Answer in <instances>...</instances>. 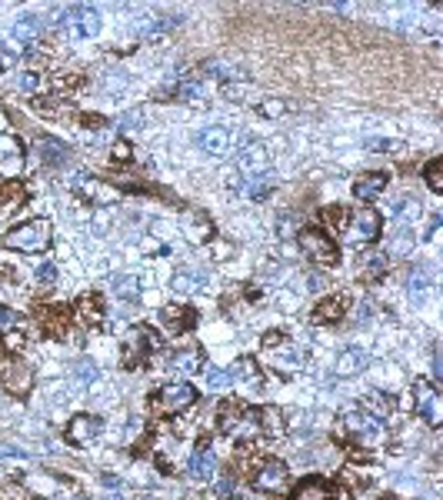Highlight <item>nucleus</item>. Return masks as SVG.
Listing matches in <instances>:
<instances>
[{
	"mask_svg": "<svg viewBox=\"0 0 443 500\" xmlns=\"http://www.w3.org/2000/svg\"><path fill=\"white\" fill-rule=\"evenodd\" d=\"M187 220H190V227H187L190 240H207V237H210V224H207L200 214H190Z\"/></svg>",
	"mask_w": 443,
	"mask_h": 500,
	"instance_id": "obj_35",
	"label": "nucleus"
},
{
	"mask_svg": "<svg viewBox=\"0 0 443 500\" xmlns=\"http://www.w3.org/2000/svg\"><path fill=\"white\" fill-rule=\"evenodd\" d=\"M160 350V337H157L150 327H137L134 333H130V340H127V367H137L140 360H147L150 353H157Z\"/></svg>",
	"mask_w": 443,
	"mask_h": 500,
	"instance_id": "obj_9",
	"label": "nucleus"
},
{
	"mask_svg": "<svg viewBox=\"0 0 443 500\" xmlns=\"http://www.w3.org/2000/svg\"><path fill=\"white\" fill-rule=\"evenodd\" d=\"M370 317H374V307H370V303H360L354 320H357V324H363V320H370Z\"/></svg>",
	"mask_w": 443,
	"mask_h": 500,
	"instance_id": "obj_51",
	"label": "nucleus"
},
{
	"mask_svg": "<svg viewBox=\"0 0 443 500\" xmlns=\"http://www.w3.org/2000/svg\"><path fill=\"white\" fill-rule=\"evenodd\" d=\"M387 267H390L387 253H360V274H363V277H370V281L383 277V274H387Z\"/></svg>",
	"mask_w": 443,
	"mask_h": 500,
	"instance_id": "obj_24",
	"label": "nucleus"
},
{
	"mask_svg": "<svg viewBox=\"0 0 443 500\" xmlns=\"http://www.w3.org/2000/svg\"><path fill=\"white\" fill-rule=\"evenodd\" d=\"M257 424H260V431H267V433H280V431H284V417H280V410H277V407H263V410L257 414Z\"/></svg>",
	"mask_w": 443,
	"mask_h": 500,
	"instance_id": "obj_32",
	"label": "nucleus"
},
{
	"mask_svg": "<svg viewBox=\"0 0 443 500\" xmlns=\"http://www.w3.org/2000/svg\"><path fill=\"white\" fill-rule=\"evenodd\" d=\"M217 494H220V497H234V494H237V477H230V474L220 477V481H217Z\"/></svg>",
	"mask_w": 443,
	"mask_h": 500,
	"instance_id": "obj_46",
	"label": "nucleus"
},
{
	"mask_svg": "<svg viewBox=\"0 0 443 500\" xmlns=\"http://www.w3.org/2000/svg\"><path fill=\"white\" fill-rule=\"evenodd\" d=\"M214 470H217V457H214L210 450H197L187 464V474L193 477V481H210Z\"/></svg>",
	"mask_w": 443,
	"mask_h": 500,
	"instance_id": "obj_17",
	"label": "nucleus"
},
{
	"mask_svg": "<svg viewBox=\"0 0 443 500\" xmlns=\"http://www.w3.org/2000/svg\"><path fill=\"white\" fill-rule=\"evenodd\" d=\"M73 500H90V497H73Z\"/></svg>",
	"mask_w": 443,
	"mask_h": 500,
	"instance_id": "obj_59",
	"label": "nucleus"
},
{
	"mask_svg": "<svg viewBox=\"0 0 443 500\" xmlns=\"http://www.w3.org/2000/svg\"><path fill=\"white\" fill-rule=\"evenodd\" d=\"M0 350H3V353H20V350H24V333L7 331L3 340H0Z\"/></svg>",
	"mask_w": 443,
	"mask_h": 500,
	"instance_id": "obj_39",
	"label": "nucleus"
},
{
	"mask_svg": "<svg viewBox=\"0 0 443 500\" xmlns=\"http://www.w3.org/2000/svg\"><path fill=\"white\" fill-rule=\"evenodd\" d=\"M230 383H234L230 370H207V387L210 390H220V387H230Z\"/></svg>",
	"mask_w": 443,
	"mask_h": 500,
	"instance_id": "obj_38",
	"label": "nucleus"
},
{
	"mask_svg": "<svg viewBox=\"0 0 443 500\" xmlns=\"http://www.w3.org/2000/svg\"><path fill=\"white\" fill-rule=\"evenodd\" d=\"M433 287V270L426 264H413L410 267V277H407V294L413 303H420L426 297V290Z\"/></svg>",
	"mask_w": 443,
	"mask_h": 500,
	"instance_id": "obj_14",
	"label": "nucleus"
},
{
	"mask_svg": "<svg viewBox=\"0 0 443 500\" xmlns=\"http://www.w3.org/2000/svg\"><path fill=\"white\" fill-rule=\"evenodd\" d=\"M297 240H300V250L307 253L310 260H317L320 267H333L337 260H340V250H337V244L330 240V233L317 231V227L297 231Z\"/></svg>",
	"mask_w": 443,
	"mask_h": 500,
	"instance_id": "obj_4",
	"label": "nucleus"
},
{
	"mask_svg": "<svg viewBox=\"0 0 443 500\" xmlns=\"http://www.w3.org/2000/svg\"><path fill=\"white\" fill-rule=\"evenodd\" d=\"M77 314L84 317L87 324H97L103 317V303L97 294H87V297H80V303H77Z\"/></svg>",
	"mask_w": 443,
	"mask_h": 500,
	"instance_id": "obj_31",
	"label": "nucleus"
},
{
	"mask_svg": "<svg viewBox=\"0 0 443 500\" xmlns=\"http://www.w3.org/2000/svg\"><path fill=\"white\" fill-rule=\"evenodd\" d=\"M237 167L247 170V174H263L267 170V147L263 144H250V147L240 150L237 157Z\"/></svg>",
	"mask_w": 443,
	"mask_h": 500,
	"instance_id": "obj_16",
	"label": "nucleus"
},
{
	"mask_svg": "<svg viewBox=\"0 0 443 500\" xmlns=\"http://www.w3.org/2000/svg\"><path fill=\"white\" fill-rule=\"evenodd\" d=\"M387 190V174H363L357 183H354V194L360 200H376Z\"/></svg>",
	"mask_w": 443,
	"mask_h": 500,
	"instance_id": "obj_18",
	"label": "nucleus"
},
{
	"mask_svg": "<svg viewBox=\"0 0 443 500\" xmlns=\"http://www.w3.org/2000/svg\"><path fill=\"white\" fill-rule=\"evenodd\" d=\"M243 403H237V400H227V403H220V410H217V427H220L223 433H234L240 427V420H243Z\"/></svg>",
	"mask_w": 443,
	"mask_h": 500,
	"instance_id": "obj_20",
	"label": "nucleus"
},
{
	"mask_svg": "<svg viewBox=\"0 0 443 500\" xmlns=\"http://www.w3.org/2000/svg\"><path fill=\"white\" fill-rule=\"evenodd\" d=\"M443 381V360H440V353H433V387Z\"/></svg>",
	"mask_w": 443,
	"mask_h": 500,
	"instance_id": "obj_52",
	"label": "nucleus"
},
{
	"mask_svg": "<svg viewBox=\"0 0 443 500\" xmlns=\"http://www.w3.org/2000/svg\"><path fill=\"white\" fill-rule=\"evenodd\" d=\"M363 410H367L370 417H376V420H383V417L393 414V400L383 397L380 390H370V394L363 397Z\"/></svg>",
	"mask_w": 443,
	"mask_h": 500,
	"instance_id": "obj_26",
	"label": "nucleus"
},
{
	"mask_svg": "<svg viewBox=\"0 0 443 500\" xmlns=\"http://www.w3.org/2000/svg\"><path fill=\"white\" fill-rule=\"evenodd\" d=\"M343 307H347V300L343 297H330L313 310V320H317V324H333V320H340L343 317Z\"/></svg>",
	"mask_w": 443,
	"mask_h": 500,
	"instance_id": "obj_27",
	"label": "nucleus"
},
{
	"mask_svg": "<svg viewBox=\"0 0 443 500\" xmlns=\"http://www.w3.org/2000/svg\"><path fill=\"white\" fill-rule=\"evenodd\" d=\"M40 33H44V20L40 17H20L14 24V37L17 40H37Z\"/></svg>",
	"mask_w": 443,
	"mask_h": 500,
	"instance_id": "obj_29",
	"label": "nucleus"
},
{
	"mask_svg": "<svg viewBox=\"0 0 443 500\" xmlns=\"http://www.w3.org/2000/svg\"><path fill=\"white\" fill-rule=\"evenodd\" d=\"M70 377H73L77 383H94L97 381V364L84 357V360H77V364L70 367Z\"/></svg>",
	"mask_w": 443,
	"mask_h": 500,
	"instance_id": "obj_33",
	"label": "nucleus"
},
{
	"mask_svg": "<svg viewBox=\"0 0 443 500\" xmlns=\"http://www.w3.org/2000/svg\"><path fill=\"white\" fill-rule=\"evenodd\" d=\"M410 250H413V233H410L407 227H400V231L393 233L390 247H387V260H390V257H407Z\"/></svg>",
	"mask_w": 443,
	"mask_h": 500,
	"instance_id": "obj_30",
	"label": "nucleus"
},
{
	"mask_svg": "<svg viewBox=\"0 0 443 500\" xmlns=\"http://www.w3.org/2000/svg\"><path fill=\"white\" fill-rule=\"evenodd\" d=\"M0 457H24V450H17V447H0Z\"/></svg>",
	"mask_w": 443,
	"mask_h": 500,
	"instance_id": "obj_56",
	"label": "nucleus"
},
{
	"mask_svg": "<svg viewBox=\"0 0 443 500\" xmlns=\"http://www.w3.org/2000/svg\"><path fill=\"white\" fill-rule=\"evenodd\" d=\"M114 157H117V160H130V144H117V147H114Z\"/></svg>",
	"mask_w": 443,
	"mask_h": 500,
	"instance_id": "obj_53",
	"label": "nucleus"
},
{
	"mask_svg": "<svg viewBox=\"0 0 443 500\" xmlns=\"http://www.w3.org/2000/svg\"><path fill=\"white\" fill-rule=\"evenodd\" d=\"M300 360H304V353H297V350H284V353H277V367L284 370V367H300Z\"/></svg>",
	"mask_w": 443,
	"mask_h": 500,
	"instance_id": "obj_45",
	"label": "nucleus"
},
{
	"mask_svg": "<svg viewBox=\"0 0 443 500\" xmlns=\"http://www.w3.org/2000/svg\"><path fill=\"white\" fill-rule=\"evenodd\" d=\"M140 120H144V110H134V114H127L123 120H120V127H127V131H130V127H137Z\"/></svg>",
	"mask_w": 443,
	"mask_h": 500,
	"instance_id": "obj_49",
	"label": "nucleus"
},
{
	"mask_svg": "<svg viewBox=\"0 0 443 500\" xmlns=\"http://www.w3.org/2000/svg\"><path fill=\"white\" fill-rule=\"evenodd\" d=\"M17 90H24V94H34L37 87H40V74H34V70H27V74H20L17 83H14Z\"/></svg>",
	"mask_w": 443,
	"mask_h": 500,
	"instance_id": "obj_43",
	"label": "nucleus"
},
{
	"mask_svg": "<svg viewBox=\"0 0 443 500\" xmlns=\"http://www.w3.org/2000/svg\"><path fill=\"white\" fill-rule=\"evenodd\" d=\"M426 183H430V190H433V194H440V190H443V181H440V160H430V167H426Z\"/></svg>",
	"mask_w": 443,
	"mask_h": 500,
	"instance_id": "obj_44",
	"label": "nucleus"
},
{
	"mask_svg": "<svg viewBox=\"0 0 443 500\" xmlns=\"http://www.w3.org/2000/svg\"><path fill=\"white\" fill-rule=\"evenodd\" d=\"M114 290H117L120 297H127V300H137V294H140V290H137L134 274H117V277H114Z\"/></svg>",
	"mask_w": 443,
	"mask_h": 500,
	"instance_id": "obj_34",
	"label": "nucleus"
},
{
	"mask_svg": "<svg viewBox=\"0 0 443 500\" xmlns=\"http://www.w3.org/2000/svg\"><path fill=\"white\" fill-rule=\"evenodd\" d=\"M101 417H90V414H80V417H73L70 420V427H67V440L73 444V447H90V440L101 433Z\"/></svg>",
	"mask_w": 443,
	"mask_h": 500,
	"instance_id": "obj_12",
	"label": "nucleus"
},
{
	"mask_svg": "<svg viewBox=\"0 0 443 500\" xmlns=\"http://www.w3.org/2000/svg\"><path fill=\"white\" fill-rule=\"evenodd\" d=\"M160 317H164V324L171 327V333H187L190 327H193V314H190L187 307H167Z\"/></svg>",
	"mask_w": 443,
	"mask_h": 500,
	"instance_id": "obj_23",
	"label": "nucleus"
},
{
	"mask_svg": "<svg viewBox=\"0 0 443 500\" xmlns=\"http://www.w3.org/2000/svg\"><path fill=\"white\" fill-rule=\"evenodd\" d=\"M37 153H40L44 167H64V164H70V150L64 147L60 140H53V137H40V140H37Z\"/></svg>",
	"mask_w": 443,
	"mask_h": 500,
	"instance_id": "obj_15",
	"label": "nucleus"
},
{
	"mask_svg": "<svg viewBox=\"0 0 443 500\" xmlns=\"http://www.w3.org/2000/svg\"><path fill=\"white\" fill-rule=\"evenodd\" d=\"M137 500H157V497H150V494H144V497H137Z\"/></svg>",
	"mask_w": 443,
	"mask_h": 500,
	"instance_id": "obj_58",
	"label": "nucleus"
},
{
	"mask_svg": "<svg viewBox=\"0 0 443 500\" xmlns=\"http://www.w3.org/2000/svg\"><path fill=\"white\" fill-rule=\"evenodd\" d=\"M37 281L44 283V287H53V283H57V264H53V260H44V264L37 267Z\"/></svg>",
	"mask_w": 443,
	"mask_h": 500,
	"instance_id": "obj_41",
	"label": "nucleus"
},
{
	"mask_svg": "<svg viewBox=\"0 0 443 500\" xmlns=\"http://www.w3.org/2000/svg\"><path fill=\"white\" fill-rule=\"evenodd\" d=\"M413 403H417V414L424 417L430 427H437L443 420V403H440V394L430 381H417L413 383Z\"/></svg>",
	"mask_w": 443,
	"mask_h": 500,
	"instance_id": "obj_8",
	"label": "nucleus"
},
{
	"mask_svg": "<svg viewBox=\"0 0 443 500\" xmlns=\"http://www.w3.org/2000/svg\"><path fill=\"white\" fill-rule=\"evenodd\" d=\"M307 283H310V290H320V287H324V277H317V274H310V277H307Z\"/></svg>",
	"mask_w": 443,
	"mask_h": 500,
	"instance_id": "obj_54",
	"label": "nucleus"
},
{
	"mask_svg": "<svg viewBox=\"0 0 443 500\" xmlns=\"http://www.w3.org/2000/svg\"><path fill=\"white\" fill-rule=\"evenodd\" d=\"M177 24H180V17L154 14V17H144V20L137 24V31H140V37H157V33H167L171 27H177Z\"/></svg>",
	"mask_w": 443,
	"mask_h": 500,
	"instance_id": "obj_19",
	"label": "nucleus"
},
{
	"mask_svg": "<svg viewBox=\"0 0 443 500\" xmlns=\"http://www.w3.org/2000/svg\"><path fill=\"white\" fill-rule=\"evenodd\" d=\"M53 24L64 27L70 37L87 40V37H97L101 33V14L87 3H73V7H57L53 10Z\"/></svg>",
	"mask_w": 443,
	"mask_h": 500,
	"instance_id": "obj_2",
	"label": "nucleus"
},
{
	"mask_svg": "<svg viewBox=\"0 0 443 500\" xmlns=\"http://www.w3.org/2000/svg\"><path fill=\"white\" fill-rule=\"evenodd\" d=\"M340 233L350 244H370V240H376V233H380V214H376L374 207H354V210H347V217H343Z\"/></svg>",
	"mask_w": 443,
	"mask_h": 500,
	"instance_id": "obj_3",
	"label": "nucleus"
},
{
	"mask_svg": "<svg viewBox=\"0 0 443 500\" xmlns=\"http://www.w3.org/2000/svg\"><path fill=\"white\" fill-rule=\"evenodd\" d=\"M40 324H47V331L60 333L64 324H67V314H64V310H47V317H40Z\"/></svg>",
	"mask_w": 443,
	"mask_h": 500,
	"instance_id": "obj_42",
	"label": "nucleus"
},
{
	"mask_svg": "<svg viewBox=\"0 0 443 500\" xmlns=\"http://www.w3.org/2000/svg\"><path fill=\"white\" fill-rule=\"evenodd\" d=\"M280 340H287V337H280V333H277V331H270V333H267V347H277Z\"/></svg>",
	"mask_w": 443,
	"mask_h": 500,
	"instance_id": "obj_55",
	"label": "nucleus"
},
{
	"mask_svg": "<svg viewBox=\"0 0 443 500\" xmlns=\"http://www.w3.org/2000/svg\"><path fill=\"white\" fill-rule=\"evenodd\" d=\"M14 324H17V314H14L10 307H3V303H0V333L14 331Z\"/></svg>",
	"mask_w": 443,
	"mask_h": 500,
	"instance_id": "obj_47",
	"label": "nucleus"
},
{
	"mask_svg": "<svg viewBox=\"0 0 443 500\" xmlns=\"http://www.w3.org/2000/svg\"><path fill=\"white\" fill-rule=\"evenodd\" d=\"M3 247L7 250H20V253H40V250L51 247V220L34 217V220H24L17 227L3 233Z\"/></svg>",
	"mask_w": 443,
	"mask_h": 500,
	"instance_id": "obj_1",
	"label": "nucleus"
},
{
	"mask_svg": "<svg viewBox=\"0 0 443 500\" xmlns=\"http://www.w3.org/2000/svg\"><path fill=\"white\" fill-rule=\"evenodd\" d=\"M230 374H234V381H250V383L260 381V377H257V367H254V360H250V357L237 360V367H234Z\"/></svg>",
	"mask_w": 443,
	"mask_h": 500,
	"instance_id": "obj_36",
	"label": "nucleus"
},
{
	"mask_svg": "<svg viewBox=\"0 0 443 500\" xmlns=\"http://www.w3.org/2000/svg\"><path fill=\"white\" fill-rule=\"evenodd\" d=\"M293 500H337V497H333V487L327 481H307L297 487Z\"/></svg>",
	"mask_w": 443,
	"mask_h": 500,
	"instance_id": "obj_22",
	"label": "nucleus"
},
{
	"mask_svg": "<svg viewBox=\"0 0 443 500\" xmlns=\"http://www.w3.org/2000/svg\"><path fill=\"white\" fill-rule=\"evenodd\" d=\"M197 144H200V150L210 153V157H223V153L230 150V131H227V127H204L200 137H197Z\"/></svg>",
	"mask_w": 443,
	"mask_h": 500,
	"instance_id": "obj_13",
	"label": "nucleus"
},
{
	"mask_svg": "<svg viewBox=\"0 0 443 500\" xmlns=\"http://www.w3.org/2000/svg\"><path fill=\"white\" fill-rule=\"evenodd\" d=\"M103 487H110V490H114V487H120V481L114 477V474H103Z\"/></svg>",
	"mask_w": 443,
	"mask_h": 500,
	"instance_id": "obj_57",
	"label": "nucleus"
},
{
	"mask_svg": "<svg viewBox=\"0 0 443 500\" xmlns=\"http://www.w3.org/2000/svg\"><path fill=\"white\" fill-rule=\"evenodd\" d=\"M284 110H287L284 100H267V103H260V114H267V117H280Z\"/></svg>",
	"mask_w": 443,
	"mask_h": 500,
	"instance_id": "obj_48",
	"label": "nucleus"
},
{
	"mask_svg": "<svg viewBox=\"0 0 443 500\" xmlns=\"http://www.w3.org/2000/svg\"><path fill=\"white\" fill-rule=\"evenodd\" d=\"M193 400H197L193 383L173 381V383H167V387H164V390L154 397V410H157V414H180V410H187Z\"/></svg>",
	"mask_w": 443,
	"mask_h": 500,
	"instance_id": "obj_5",
	"label": "nucleus"
},
{
	"mask_svg": "<svg viewBox=\"0 0 443 500\" xmlns=\"http://www.w3.org/2000/svg\"><path fill=\"white\" fill-rule=\"evenodd\" d=\"M367 364V357H363V350H357V347H347V350H340L337 353V377H354L360 367Z\"/></svg>",
	"mask_w": 443,
	"mask_h": 500,
	"instance_id": "obj_21",
	"label": "nucleus"
},
{
	"mask_svg": "<svg viewBox=\"0 0 443 500\" xmlns=\"http://www.w3.org/2000/svg\"><path fill=\"white\" fill-rule=\"evenodd\" d=\"M343 427L354 433V437H360V440H374V437L383 433V424H380L376 417H370L367 410H347V414H343Z\"/></svg>",
	"mask_w": 443,
	"mask_h": 500,
	"instance_id": "obj_11",
	"label": "nucleus"
},
{
	"mask_svg": "<svg viewBox=\"0 0 443 500\" xmlns=\"http://www.w3.org/2000/svg\"><path fill=\"white\" fill-rule=\"evenodd\" d=\"M273 187H277V174H270V170H263V174H254V181L247 183V194L254 200H263L267 194H270Z\"/></svg>",
	"mask_w": 443,
	"mask_h": 500,
	"instance_id": "obj_28",
	"label": "nucleus"
},
{
	"mask_svg": "<svg viewBox=\"0 0 443 500\" xmlns=\"http://www.w3.org/2000/svg\"><path fill=\"white\" fill-rule=\"evenodd\" d=\"M177 97H180V100H190V103H197V100L204 97V87H200V83L184 81L180 87H177Z\"/></svg>",
	"mask_w": 443,
	"mask_h": 500,
	"instance_id": "obj_40",
	"label": "nucleus"
},
{
	"mask_svg": "<svg viewBox=\"0 0 443 500\" xmlns=\"http://www.w3.org/2000/svg\"><path fill=\"white\" fill-rule=\"evenodd\" d=\"M0 383L7 387V394L27 397L31 387H34V370L24 364V360H10L7 367H0Z\"/></svg>",
	"mask_w": 443,
	"mask_h": 500,
	"instance_id": "obj_10",
	"label": "nucleus"
},
{
	"mask_svg": "<svg viewBox=\"0 0 443 500\" xmlns=\"http://www.w3.org/2000/svg\"><path fill=\"white\" fill-rule=\"evenodd\" d=\"M297 227V217H280V237H290V231Z\"/></svg>",
	"mask_w": 443,
	"mask_h": 500,
	"instance_id": "obj_50",
	"label": "nucleus"
},
{
	"mask_svg": "<svg viewBox=\"0 0 443 500\" xmlns=\"http://www.w3.org/2000/svg\"><path fill=\"white\" fill-rule=\"evenodd\" d=\"M197 287H200V277H197V274H177V277H173V290H177V294H193Z\"/></svg>",
	"mask_w": 443,
	"mask_h": 500,
	"instance_id": "obj_37",
	"label": "nucleus"
},
{
	"mask_svg": "<svg viewBox=\"0 0 443 500\" xmlns=\"http://www.w3.org/2000/svg\"><path fill=\"white\" fill-rule=\"evenodd\" d=\"M171 370H173V374H193V370H204V357H200L197 350L173 353V357H171Z\"/></svg>",
	"mask_w": 443,
	"mask_h": 500,
	"instance_id": "obj_25",
	"label": "nucleus"
},
{
	"mask_svg": "<svg viewBox=\"0 0 443 500\" xmlns=\"http://www.w3.org/2000/svg\"><path fill=\"white\" fill-rule=\"evenodd\" d=\"M254 483H257V490H263V494H284V490H287V483H290L287 464H284V460H277V457L263 460V464L257 467Z\"/></svg>",
	"mask_w": 443,
	"mask_h": 500,
	"instance_id": "obj_7",
	"label": "nucleus"
},
{
	"mask_svg": "<svg viewBox=\"0 0 443 500\" xmlns=\"http://www.w3.org/2000/svg\"><path fill=\"white\" fill-rule=\"evenodd\" d=\"M24 160H27V153H24L20 137L0 131V177L3 181H17L24 174Z\"/></svg>",
	"mask_w": 443,
	"mask_h": 500,
	"instance_id": "obj_6",
	"label": "nucleus"
}]
</instances>
